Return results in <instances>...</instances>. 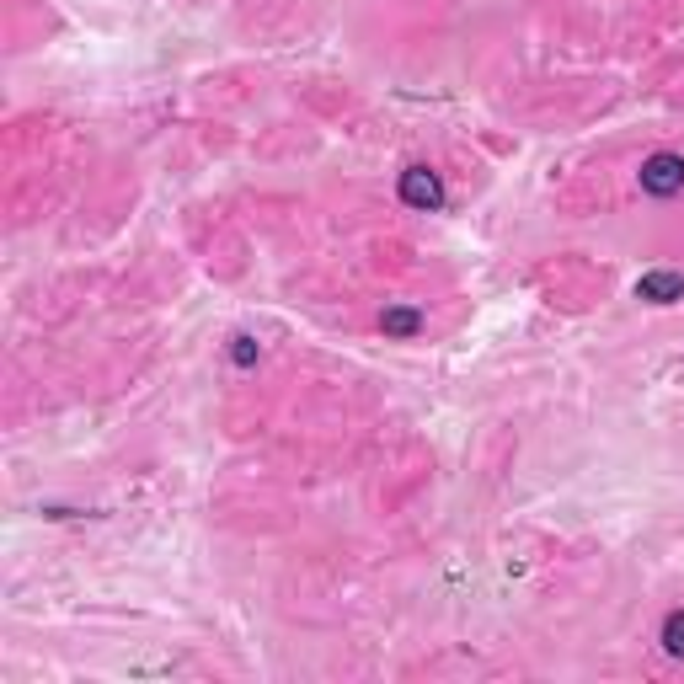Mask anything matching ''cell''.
I'll return each instance as SVG.
<instances>
[{
  "mask_svg": "<svg viewBox=\"0 0 684 684\" xmlns=\"http://www.w3.org/2000/svg\"><path fill=\"white\" fill-rule=\"evenodd\" d=\"M663 647H668V658H684V610L663 620Z\"/></svg>",
  "mask_w": 684,
  "mask_h": 684,
  "instance_id": "5b68a950",
  "label": "cell"
},
{
  "mask_svg": "<svg viewBox=\"0 0 684 684\" xmlns=\"http://www.w3.org/2000/svg\"><path fill=\"white\" fill-rule=\"evenodd\" d=\"M380 326H385V332H396V337H412L417 326H423V316H417V310H385Z\"/></svg>",
  "mask_w": 684,
  "mask_h": 684,
  "instance_id": "277c9868",
  "label": "cell"
},
{
  "mask_svg": "<svg viewBox=\"0 0 684 684\" xmlns=\"http://www.w3.org/2000/svg\"><path fill=\"white\" fill-rule=\"evenodd\" d=\"M401 198H407V204H439L444 188H439V177H433L428 166H412L407 177H401Z\"/></svg>",
  "mask_w": 684,
  "mask_h": 684,
  "instance_id": "7a4b0ae2",
  "label": "cell"
},
{
  "mask_svg": "<svg viewBox=\"0 0 684 684\" xmlns=\"http://www.w3.org/2000/svg\"><path fill=\"white\" fill-rule=\"evenodd\" d=\"M636 182H642L647 198H674V193H684V155H674V150L647 155L642 171H636Z\"/></svg>",
  "mask_w": 684,
  "mask_h": 684,
  "instance_id": "6da1fadb",
  "label": "cell"
},
{
  "mask_svg": "<svg viewBox=\"0 0 684 684\" xmlns=\"http://www.w3.org/2000/svg\"><path fill=\"white\" fill-rule=\"evenodd\" d=\"M636 294L652 305H674V300H684V278L679 273H647L642 284H636Z\"/></svg>",
  "mask_w": 684,
  "mask_h": 684,
  "instance_id": "3957f363",
  "label": "cell"
}]
</instances>
